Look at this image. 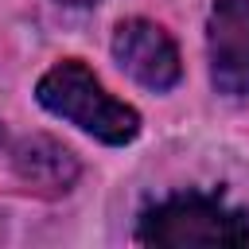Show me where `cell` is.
Masks as SVG:
<instances>
[{"instance_id": "cell-5", "label": "cell", "mask_w": 249, "mask_h": 249, "mask_svg": "<svg viewBox=\"0 0 249 249\" xmlns=\"http://www.w3.org/2000/svg\"><path fill=\"white\" fill-rule=\"evenodd\" d=\"M16 175L39 195H66L78 183V156L51 136H23L12 144Z\"/></svg>"}, {"instance_id": "cell-3", "label": "cell", "mask_w": 249, "mask_h": 249, "mask_svg": "<svg viewBox=\"0 0 249 249\" xmlns=\"http://www.w3.org/2000/svg\"><path fill=\"white\" fill-rule=\"evenodd\" d=\"M210 82L218 93H249V0H214L206 23Z\"/></svg>"}, {"instance_id": "cell-1", "label": "cell", "mask_w": 249, "mask_h": 249, "mask_svg": "<svg viewBox=\"0 0 249 249\" xmlns=\"http://www.w3.org/2000/svg\"><path fill=\"white\" fill-rule=\"evenodd\" d=\"M35 97H39L43 109H51L54 117L78 124L82 132H89L105 144H128L140 132V113L132 105L117 101L113 93H105V86L78 58L51 66L39 78Z\"/></svg>"}, {"instance_id": "cell-2", "label": "cell", "mask_w": 249, "mask_h": 249, "mask_svg": "<svg viewBox=\"0 0 249 249\" xmlns=\"http://www.w3.org/2000/svg\"><path fill=\"white\" fill-rule=\"evenodd\" d=\"M136 237L144 245H249V218L214 195H175L140 214Z\"/></svg>"}, {"instance_id": "cell-6", "label": "cell", "mask_w": 249, "mask_h": 249, "mask_svg": "<svg viewBox=\"0 0 249 249\" xmlns=\"http://www.w3.org/2000/svg\"><path fill=\"white\" fill-rule=\"evenodd\" d=\"M62 4H97V0H62Z\"/></svg>"}, {"instance_id": "cell-4", "label": "cell", "mask_w": 249, "mask_h": 249, "mask_svg": "<svg viewBox=\"0 0 249 249\" xmlns=\"http://www.w3.org/2000/svg\"><path fill=\"white\" fill-rule=\"evenodd\" d=\"M113 58L148 89H171L183 70L171 35L152 19H124L113 31Z\"/></svg>"}]
</instances>
